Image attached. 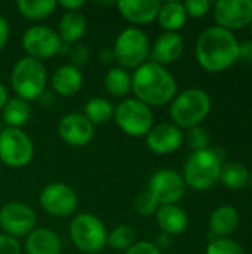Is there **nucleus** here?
<instances>
[{"mask_svg": "<svg viewBox=\"0 0 252 254\" xmlns=\"http://www.w3.org/2000/svg\"><path fill=\"white\" fill-rule=\"evenodd\" d=\"M196 60L203 70L220 73L239 60V42L232 31L209 27L196 42Z\"/></svg>", "mask_w": 252, "mask_h": 254, "instance_id": "1", "label": "nucleus"}, {"mask_svg": "<svg viewBox=\"0 0 252 254\" xmlns=\"http://www.w3.org/2000/svg\"><path fill=\"white\" fill-rule=\"evenodd\" d=\"M132 92L149 107L166 106L177 95V80L163 65L146 61L132 74Z\"/></svg>", "mask_w": 252, "mask_h": 254, "instance_id": "2", "label": "nucleus"}, {"mask_svg": "<svg viewBox=\"0 0 252 254\" xmlns=\"http://www.w3.org/2000/svg\"><path fill=\"white\" fill-rule=\"evenodd\" d=\"M224 161V152L218 147L193 152L183 168L186 186L195 190H206L220 182V173Z\"/></svg>", "mask_w": 252, "mask_h": 254, "instance_id": "3", "label": "nucleus"}, {"mask_svg": "<svg viewBox=\"0 0 252 254\" xmlns=\"http://www.w3.org/2000/svg\"><path fill=\"white\" fill-rule=\"evenodd\" d=\"M211 112V97L206 91L190 88L175 95L169 106V115L175 127L193 128L199 127Z\"/></svg>", "mask_w": 252, "mask_h": 254, "instance_id": "4", "label": "nucleus"}, {"mask_svg": "<svg viewBox=\"0 0 252 254\" xmlns=\"http://www.w3.org/2000/svg\"><path fill=\"white\" fill-rule=\"evenodd\" d=\"M48 73L40 60L24 57L16 61L10 73V85L18 98L33 101L45 94Z\"/></svg>", "mask_w": 252, "mask_h": 254, "instance_id": "5", "label": "nucleus"}, {"mask_svg": "<svg viewBox=\"0 0 252 254\" xmlns=\"http://www.w3.org/2000/svg\"><path fill=\"white\" fill-rule=\"evenodd\" d=\"M107 235L104 223L91 213L77 214L70 223L71 241L85 254L100 253L107 246Z\"/></svg>", "mask_w": 252, "mask_h": 254, "instance_id": "6", "label": "nucleus"}, {"mask_svg": "<svg viewBox=\"0 0 252 254\" xmlns=\"http://www.w3.org/2000/svg\"><path fill=\"white\" fill-rule=\"evenodd\" d=\"M113 54L114 60L119 63V67L125 70H137L150 55V43L147 34L137 27L125 28L114 42Z\"/></svg>", "mask_w": 252, "mask_h": 254, "instance_id": "7", "label": "nucleus"}, {"mask_svg": "<svg viewBox=\"0 0 252 254\" xmlns=\"http://www.w3.org/2000/svg\"><path fill=\"white\" fill-rule=\"evenodd\" d=\"M116 125L131 137H144L153 128V112L137 98H125L114 107Z\"/></svg>", "mask_w": 252, "mask_h": 254, "instance_id": "8", "label": "nucleus"}, {"mask_svg": "<svg viewBox=\"0 0 252 254\" xmlns=\"http://www.w3.org/2000/svg\"><path fill=\"white\" fill-rule=\"evenodd\" d=\"M33 156L34 144L21 128H3L0 132V161L6 167H27Z\"/></svg>", "mask_w": 252, "mask_h": 254, "instance_id": "9", "label": "nucleus"}, {"mask_svg": "<svg viewBox=\"0 0 252 254\" xmlns=\"http://www.w3.org/2000/svg\"><path fill=\"white\" fill-rule=\"evenodd\" d=\"M22 49L28 54L27 57L36 60H46L61 52L62 40L58 33L46 25H33L22 36Z\"/></svg>", "mask_w": 252, "mask_h": 254, "instance_id": "10", "label": "nucleus"}, {"mask_svg": "<svg viewBox=\"0 0 252 254\" xmlns=\"http://www.w3.org/2000/svg\"><path fill=\"white\" fill-rule=\"evenodd\" d=\"M34 210L22 202H7L0 208V228L9 237H27L36 229Z\"/></svg>", "mask_w": 252, "mask_h": 254, "instance_id": "11", "label": "nucleus"}, {"mask_svg": "<svg viewBox=\"0 0 252 254\" xmlns=\"http://www.w3.org/2000/svg\"><path fill=\"white\" fill-rule=\"evenodd\" d=\"M40 205L53 217H68L76 211L79 198L68 185L50 183L40 192Z\"/></svg>", "mask_w": 252, "mask_h": 254, "instance_id": "12", "label": "nucleus"}, {"mask_svg": "<svg viewBox=\"0 0 252 254\" xmlns=\"http://www.w3.org/2000/svg\"><path fill=\"white\" fill-rule=\"evenodd\" d=\"M147 190L160 205L177 204L186 193V183L180 173L174 170H159L150 177Z\"/></svg>", "mask_w": 252, "mask_h": 254, "instance_id": "13", "label": "nucleus"}, {"mask_svg": "<svg viewBox=\"0 0 252 254\" xmlns=\"http://www.w3.org/2000/svg\"><path fill=\"white\" fill-rule=\"evenodd\" d=\"M214 19L229 31L241 30L252 22V0H218L214 4Z\"/></svg>", "mask_w": 252, "mask_h": 254, "instance_id": "14", "label": "nucleus"}, {"mask_svg": "<svg viewBox=\"0 0 252 254\" xmlns=\"http://www.w3.org/2000/svg\"><path fill=\"white\" fill-rule=\"evenodd\" d=\"M58 134L68 146L83 147L92 141L95 128L83 113H67L58 124Z\"/></svg>", "mask_w": 252, "mask_h": 254, "instance_id": "15", "label": "nucleus"}, {"mask_svg": "<svg viewBox=\"0 0 252 254\" xmlns=\"http://www.w3.org/2000/svg\"><path fill=\"white\" fill-rule=\"evenodd\" d=\"M183 131L174 124H159L146 135L147 147L156 155H169L178 150L183 144Z\"/></svg>", "mask_w": 252, "mask_h": 254, "instance_id": "16", "label": "nucleus"}, {"mask_svg": "<svg viewBox=\"0 0 252 254\" xmlns=\"http://www.w3.org/2000/svg\"><path fill=\"white\" fill-rule=\"evenodd\" d=\"M159 0H122L116 1L120 15L132 24L146 25L157 19L160 9Z\"/></svg>", "mask_w": 252, "mask_h": 254, "instance_id": "17", "label": "nucleus"}, {"mask_svg": "<svg viewBox=\"0 0 252 254\" xmlns=\"http://www.w3.org/2000/svg\"><path fill=\"white\" fill-rule=\"evenodd\" d=\"M183 51H184L183 37L178 33L165 31L156 39V42L150 48V57L153 63L165 67L166 64L175 63L183 55Z\"/></svg>", "mask_w": 252, "mask_h": 254, "instance_id": "18", "label": "nucleus"}, {"mask_svg": "<svg viewBox=\"0 0 252 254\" xmlns=\"http://www.w3.org/2000/svg\"><path fill=\"white\" fill-rule=\"evenodd\" d=\"M50 85L58 95L73 97L83 86V73L80 68L71 64L61 65L53 71L50 77Z\"/></svg>", "mask_w": 252, "mask_h": 254, "instance_id": "19", "label": "nucleus"}, {"mask_svg": "<svg viewBox=\"0 0 252 254\" xmlns=\"http://www.w3.org/2000/svg\"><path fill=\"white\" fill-rule=\"evenodd\" d=\"M239 226V213L232 205L217 207L209 216V241L215 238H227Z\"/></svg>", "mask_w": 252, "mask_h": 254, "instance_id": "20", "label": "nucleus"}, {"mask_svg": "<svg viewBox=\"0 0 252 254\" xmlns=\"http://www.w3.org/2000/svg\"><path fill=\"white\" fill-rule=\"evenodd\" d=\"M156 220L162 232L169 237L183 234L189 225L187 213L177 204L160 205L156 211Z\"/></svg>", "mask_w": 252, "mask_h": 254, "instance_id": "21", "label": "nucleus"}, {"mask_svg": "<svg viewBox=\"0 0 252 254\" xmlns=\"http://www.w3.org/2000/svg\"><path fill=\"white\" fill-rule=\"evenodd\" d=\"M27 254H61V241L49 229L37 228L25 238Z\"/></svg>", "mask_w": 252, "mask_h": 254, "instance_id": "22", "label": "nucleus"}, {"mask_svg": "<svg viewBox=\"0 0 252 254\" xmlns=\"http://www.w3.org/2000/svg\"><path fill=\"white\" fill-rule=\"evenodd\" d=\"M86 31V16L77 12H65L58 24V36L65 43L79 42Z\"/></svg>", "mask_w": 252, "mask_h": 254, "instance_id": "23", "label": "nucleus"}, {"mask_svg": "<svg viewBox=\"0 0 252 254\" xmlns=\"http://www.w3.org/2000/svg\"><path fill=\"white\" fill-rule=\"evenodd\" d=\"M157 21L160 27L166 31L177 33L187 22V13L181 1H166L160 4Z\"/></svg>", "mask_w": 252, "mask_h": 254, "instance_id": "24", "label": "nucleus"}, {"mask_svg": "<svg viewBox=\"0 0 252 254\" xmlns=\"http://www.w3.org/2000/svg\"><path fill=\"white\" fill-rule=\"evenodd\" d=\"M31 116V107L28 101L22 98H10L1 109V122L7 125V128H21L28 122Z\"/></svg>", "mask_w": 252, "mask_h": 254, "instance_id": "25", "label": "nucleus"}, {"mask_svg": "<svg viewBox=\"0 0 252 254\" xmlns=\"http://www.w3.org/2000/svg\"><path fill=\"white\" fill-rule=\"evenodd\" d=\"M104 88L110 95L125 98L132 91V76L122 67H113L104 76Z\"/></svg>", "mask_w": 252, "mask_h": 254, "instance_id": "26", "label": "nucleus"}, {"mask_svg": "<svg viewBox=\"0 0 252 254\" xmlns=\"http://www.w3.org/2000/svg\"><path fill=\"white\" fill-rule=\"evenodd\" d=\"M220 182L230 190H239L250 183V171L239 161L226 162L221 167Z\"/></svg>", "mask_w": 252, "mask_h": 254, "instance_id": "27", "label": "nucleus"}, {"mask_svg": "<svg viewBox=\"0 0 252 254\" xmlns=\"http://www.w3.org/2000/svg\"><path fill=\"white\" fill-rule=\"evenodd\" d=\"M58 1L55 0H19L16 1L18 12L28 19H45L55 12Z\"/></svg>", "mask_w": 252, "mask_h": 254, "instance_id": "28", "label": "nucleus"}, {"mask_svg": "<svg viewBox=\"0 0 252 254\" xmlns=\"http://www.w3.org/2000/svg\"><path fill=\"white\" fill-rule=\"evenodd\" d=\"M113 113H114V106L107 98L95 97V98H91L85 104L83 115L95 127V125H102V124L108 122L113 118Z\"/></svg>", "mask_w": 252, "mask_h": 254, "instance_id": "29", "label": "nucleus"}, {"mask_svg": "<svg viewBox=\"0 0 252 254\" xmlns=\"http://www.w3.org/2000/svg\"><path fill=\"white\" fill-rule=\"evenodd\" d=\"M135 238H137V234L129 225H119L107 235V244L113 250L126 252L137 243Z\"/></svg>", "mask_w": 252, "mask_h": 254, "instance_id": "30", "label": "nucleus"}, {"mask_svg": "<svg viewBox=\"0 0 252 254\" xmlns=\"http://www.w3.org/2000/svg\"><path fill=\"white\" fill-rule=\"evenodd\" d=\"M205 254H245V250L230 238H215L209 241Z\"/></svg>", "mask_w": 252, "mask_h": 254, "instance_id": "31", "label": "nucleus"}, {"mask_svg": "<svg viewBox=\"0 0 252 254\" xmlns=\"http://www.w3.org/2000/svg\"><path fill=\"white\" fill-rule=\"evenodd\" d=\"M134 207H135L138 214H141L144 217H150V216L156 214L160 204L149 190H143L137 195V198L134 201Z\"/></svg>", "mask_w": 252, "mask_h": 254, "instance_id": "32", "label": "nucleus"}, {"mask_svg": "<svg viewBox=\"0 0 252 254\" xmlns=\"http://www.w3.org/2000/svg\"><path fill=\"white\" fill-rule=\"evenodd\" d=\"M187 143L189 147L193 152H199V150H205L209 149V134L203 127H193L189 129L187 132Z\"/></svg>", "mask_w": 252, "mask_h": 254, "instance_id": "33", "label": "nucleus"}, {"mask_svg": "<svg viewBox=\"0 0 252 254\" xmlns=\"http://www.w3.org/2000/svg\"><path fill=\"white\" fill-rule=\"evenodd\" d=\"M183 6H184V9H186L187 16H192V18H202V16H205V15L209 12L212 3H211L209 0H186V1L183 3Z\"/></svg>", "mask_w": 252, "mask_h": 254, "instance_id": "34", "label": "nucleus"}, {"mask_svg": "<svg viewBox=\"0 0 252 254\" xmlns=\"http://www.w3.org/2000/svg\"><path fill=\"white\" fill-rule=\"evenodd\" d=\"M70 57H71V65L80 68L82 65H85L89 61V49L85 45L73 46L70 51Z\"/></svg>", "mask_w": 252, "mask_h": 254, "instance_id": "35", "label": "nucleus"}, {"mask_svg": "<svg viewBox=\"0 0 252 254\" xmlns=\"http://www.w3.org/2000/svg\"><path fill=\"white\" fill-rule=\"evenodd\" d=\"M0 254H21L18 240L6 234H0Z\"/></svg>", "mask_w": 252, "mask_h": 254, "instance_id": "36", "label": "nucleus"}, {"mask_svg": "<svg viewBox=\"0 0 252 254\" xmlns=\"http://www.w3.org/2000/svg\"><path fill=\"white\" fill-rule=\"evenodd\" d=\"M125 254H162V252L156 247L154 243L150 241H138L131 249H128Z\"/></svg>", "mask_w": 252, "mask_h": 254, "instance_id": "37", "label": "nucleus"}, {"mask_svg": "<svg viewBox=\"0 0 252 254\" xmlns=\"http://www.w3.org/2000/svg\"><path fill=\"white\" fill-rule=\"evenodd\" d=\"M239 60L245 63H252V40L239 43Z\"/></svg>", "mask_w": 252, "mask_h": 254, "instance_id": "38", "label": "nucleus"}, {"mask_svg": "<svg viewBox=\"0 0 252 254\" xmlns=\"http://www.w3.org/2000/svg\"><path fill=\"white\" fill-rule=\"evenodd\" d=\"M58 6L65 9V12H77L85 6V1L83 0H62V1H58Z\"/></svg>", "mask_w": 252, "mask_h": 254, "instance_id": "39", "label": "nucleus"}, {"mask_svg": "<svg viewBox=\"0 0 252 254\" xmlns=\"http://www.w3.org/2000/svg\"><path fill=\"white\" fill-rule=\"evenodd\" d=\"M9 24H7V21L3 18V16H0V51L6 46V43H7V39H9Z\"/></svg>", "mask_w": 252, "mask_h": 254, "instance_id": "40", "label": "nucleus"}, {"mask_svg": "<svg viewBox=\"0 0 252 254\" xmlns=\"http://www.w3.org/2000/svg\"><path fill=\"white\" fill-rule=\"evenodd\" d=\"M169 246H171V237H169V235H166V234H162V235H159V237H157L156 247H157L159 250H162V249H166V247H169Z\"/></svg>", "mask_w": 252, "mask_h": 254, "instance_id": "41", "label": "nucleus"}, {"mask_svg": "<svg viewBox=\"0 0 252 254\" xmlns=\"http://www.w3.org/2000/svg\"><path fill=\"white\" fill-rule=\"evenodd\" d=\"M100 58H101V61H102L104 64H108V63H111V61L114 60V54H113V51L102 49L101 54H100Z\"/></svg>", "mask_w": 252, "mask_h": 254, "instance_id": "42", "label": "nucleus"}, {"mask_svg": "<svg viewBox=\"0 0 252 254\" xmlns=\"http://www.w3.org/2000/svg\"><path fill=\"white\" fill-rule=\"evenodd\" d=\"M7 91H6V88H4V85L0 82V110L4 107V104L7 103Z\"/></svg>", "mask_w": 252, "mask_h": 254, "instance_id": "43", "label": "nucleus"}, {"mask_svg": "<svg viewBox=\"0 0 252 254\" xmlns=\"http://www.w3.org/2000/svg\"><path fill=\"white\" fill-rule=\"evenodd\" d=\"M250 185H251V188H252V170L250 171Z\"/></svg>", "mask_w": 252, "mask_h": 254, "instance_id": "44", "label": "nucleus"}, {"mask_svg": "<svg viewBox=\"0 0 252 254\" xmlns=\"http://www.w3.org/2000/svg\"><path fill=\"white\" fill-rule=\"evenodd\" d=\"M3 131V122H1V119H0V132Z\"/></svg>", "mask_w": 252, "mask_h": 254, "instance_id": "45", "label": "nucleus"}, {"mask_svg": "<svg viewBox=\"0 0 252 254\" xmlns=\"http://www.w3.org/2000/svg\"><path fill=\"white\" fill-rule=\"evenodd\" d=\"M251 36H252V22H251Z\"/></svg>", "mask_w": 252, "mask_h": 254, "instance_id": "46", "label": "nucleus"}, {"mask_svg": "<svg viewBox=\"0 0 252 254\" xmlns=\"http://www.w3.org/2000/svg\"><path fill=\"white\" fill-rule=\"evenodd\" d=\"M251 121H252V110H251Z\"/></svg>", "mask_w": 252, "mask_h": 254, "instance_id": "47", "label": "nucleus"}, {"mask_svg": "<svg viewBox=\"0 0 252 254\" xmlns=\"http://www.w3.org/2000/svg\"><path fill=\"white\" fill-rule=\"evenodd\" d=\"M92 254H100V253H92Z\"/></svg>", "mask_w": 252, "mask_h": 254, "instance_id": "48", "label": "nucleus"}]
</instances>
